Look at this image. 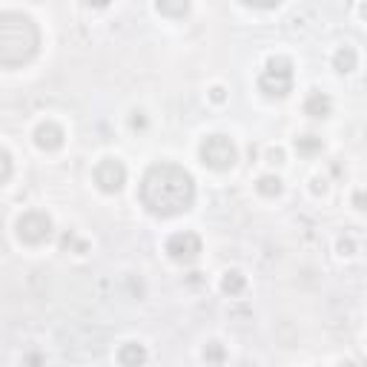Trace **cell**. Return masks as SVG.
Listing matches in <instances>:
<instances>
[{"instance_id":"1","label":"cell","mask_w":367,"mask_h":367,"mask_svg":"<svg viewBox=\"0 0 367 367\" xmlns=\"http://www.w3.org/2000/svg\"><path fill=\"white\" fill-rule=\"evenodd\" d=\"M141 201L153 215H181L195 201V181L178 164H153L141 181Z\"/></svg>"},{"instance_id":"2","label":"cell","mask_w":367,"mask_h":367,"mask_svg":"<svg viewBox=\"0 0 367 367\" xmlns=\"http://www.w3.org/2000/svg\"><path fill=\"white\" fill-rule=\"evenodd\" d=\"M40 32L35 20L20 12H3L0 15V63L6 69L20 66L38 55Z\"/></svg>"},{"instance_id":"3","label":"cell","mask_w":367,"mask_h":367,"mask_svg":"<svg viewBox=\"0 0 367 367\" xmlns=\"http://www.w3.org/2000/svg\"><path fill=\"white\" fill-rule=\"evenodd\" d=\"M258 86L267 97H284L292 89V63L287 58H273L261 72Z\"/></svg>"},{"instance_id":"4","label":"cell","mask_w":367,"mask_h":367,"mask_svg":"<svg viewBox=\"0 0 367 367\" xmlns=\"http://www.w3.org/2000/svg\"><path fill=\"white\" fill-rule=\"evenodd\" d=\"M201 161H204L210 169H218V173H224V169H230V166L238 161V150H235V143H233L227 135H210V138H204V143H201Z\"/></svg>"},{"instance_id":"5","label":"cell","mask_w":367,"mask_h":367,"mask_svg":"<svg viewBox=\"0 0 367 367\" xmlns=\"http://www.w3.org/2000/svg\"><path fill=\"white\" fill-rule=\"evenodd\" d=\"M17 235L26 244H43L52 235V221H49V215H43V212H26L17 221Z\"/></svg>"},{"instance_id":"6","label":"cell","mask_w":367,"mask_h":367,"mask_svg":"<svg viewBox=\"0 0 367 367\" xmlns=\"http://www.w3.org/2000/svg\"><path fill=\"white\" fill-rule=\"evenodd\" d=\"M166 253L178 264H189L201 253V238L195 233H175V235H169V241H166Z\"/></svg>"},{"instance_id":"7","label":"cell","mask_w":367,"mask_h":367,"mask_svg":"<svg viewBox=\"0 0 367 367\" xmlns=\"http://www.w3.org/2000/svg\"><path fill=\"white\" fill-rule=\"evenodd\" d=\"M95 184L101 187L104 192H118L120 187L127 184V169H124V164L115 161V158L101 161V164H97V169H95Z\"/></svg>"},{"instance_id":"8","label":"cell","mask_w":367,"mask_h":367,"mask_svg":"<svg viewBox=\"0 0 367 367\" xmlns=\"http://www.w3.org/2000/svg\"><path fill=\"white\" fill-rule=\"evenodd\" d=\"M35 143L40 146V150H46V153H55V150L63 146V130L58 124H43L35 132Z\"/></svg>"},{"instance_id":"9","label":"cell","mask_w":367,"mask_h":367,"mask_svg":"<svg viewBox=\"0 0 367 367\" xmlns=\"http://www.w3.org/2000/svg\"><path fill=\"white\" fill-rule=\"evenodd\" d=\"M330 109H333V101H330L325 92H310V97L304 101V112L310 118H327Z\"/></svg>"},{"instance_id":"10","label":"cell","mask_w":367,"mask_h":367,"mask_svg":"<svg viewBox=\"0 0 367 367\" xmlns=\"http://www.w3.org/2000/svg\"><path fill=\"white\" fill-rule=\"evenodd\" d=\"M356 61L359 58H356V49L353 46H341L338 52L333 55V66L341 72V75H345V72H353L356 69Z\"/></svg>"},{"instance_id":"11","label":"cell","mask_w":367,"mask_h":367,"mask_svg":"<svg viewBox=\"0 0 367 367\" xmlns=\"http://www.w3.org/2000/svg\"><path fill=\"white\" fill-rule=\"evenodd\" d=\"M158 12L166 17H184L189 12V0H158Z\"/></svg>"},{"instance_id":"12","label":"cell","mask_w":367,"mask_h":367,"mask_svg":"<svg viewBox=\"0 0 367 367\" xmlns=\"http://www.w3.org/2000/svg\"><path fill=\"white\" fill-rule=\"evenodd\" d=\"M118 361L120 364H143L146 361V350L141 345H124L118 353Z\"/></svg>"},{"instance_id":"13","label":"cell","mask_w":367,"mask_h":367,"mask_svg":"<svg viewBox=\"0 0 367 367\" xmlns=\"http://www.w3.org/2000/svg\"><path fill=\"white\" fill-rule=\"evenodd\" d=\"M244 284H247V281H244V276L233 270V273H227V276H224V281H221V290L227 292V296H238V292L244 290Z\"/></svg>"},{"instance_id":"14","label":"cell","mask_w":367,"mask_h":367,"mask_svg":"<svg viewBox=\"0 0 367 367\" xmlns=\"http://www.w3.org/2000/svg\"><path fill=\"white\" fill-rule=\"evenodd\" d=\"M296 150L310 155V153H319L322 150V138H315V135H304V138H296Z\"/></svg>"},{"instance_id":"15","label":"cell","mask_w":367,"mask_h":367,"mask_svg":"<svg viewBox=\"0 0 367 367\" xmlns=\"http://www.w3.org/2000/svg\"><path fill=\"white\" fill-rule=\"evenodd\" d=\"M258 192H261V195H267V198H273V195H279V192H281V181L267 175V178H261V181H258Z\"/></svg>"},{"instance_id":"16","label":"cell","mask_w":367,"mask_h":367,"mask_svg":"<svg viewBox=\"0 0 367 367\" xmlns=\"http://www.w3.org/2000/svg\"><path fill=\"white\" fill-rule=\"evenodd\" d=\"M247 6H258V9H273V6H279L281 0H244Z\"/></svg>"},{"instance_id":"17","label":"cell","mask_w":367,"mask_h":367,"mask_svg":"<svg viewBox=\"0 0 367 367\" xmlns=\"http://www.w3.org/2000/svg\"><path fill=\"white\" fill-rule=\"evenodd\" d=\"M204 356H207V359H212V361H221V356H224V353H221V348H218V345H212Z\"/></svg>"},{"instance_id":"18","label":"cell","mask_w":367,"mask_h":367,"mask_svg":"<svg viewBox=\"0 0 367 367\" xmlns=\"http://www.w3.org/2000/svg\"><path fill=\"white\" fill-rule=\"evenodd\" d=\"M9 175H12V158L9 153H3V181H9Z\"/></svg>"},{"instance_id":"19","label":"cell","mask_w":367,"mask_h":367,"mask_svg":"<svg viewBox=\"0 0 367 367\" xmlns=\"http://www.w3.org/2000/svg\"><path fill=\"white\" fill-rule=\"evenodd\" d=\"M353 201H356L359 210H367V192H356V198H353Z\"/></svg>"},{"instance_id":"20","label":"cell","mask_w":367,"mask_h":367,"mask_svg":"<svg viewBox=\"0 0 367 367\" xmlns=\"http://www.w3.org/2000/svg\"><path fill=\"white\" fill-rule=\"evenodd\" d=\"M212 101H224V89H212Z\"/></svg>"},{"instance_id":"21","label":"cell","mask_w":367,"mask_h":367,"mask_svg":"<svg viewBox=\"0 0 367 367\" xmlns=\"http://www.w3.org/2000/svg\"><path fill=\"white\" fill-rule=\"evenodd\" d=\"M86 3H92V6H107L109 0H86Z\"/></svg>"},{"instance_id":"22","label":"cell","mask_w":367,"mask_h":367,"mask_svg":"<svg viewBox=\"0 0 367 367\" xmlns=\"http://www.w3.org/2000/svg\"><path fill=\"white\" fill-rule=\"evenodd\" d=\"M361 15H364V17H367V3H364V6H361Z\"/></svg>"}]
</instances>
